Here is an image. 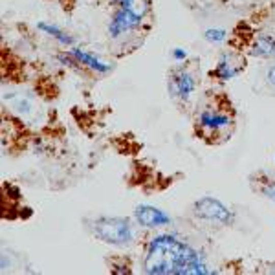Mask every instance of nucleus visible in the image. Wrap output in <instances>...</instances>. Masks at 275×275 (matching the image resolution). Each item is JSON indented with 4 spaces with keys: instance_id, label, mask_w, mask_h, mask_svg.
<instances>
[{
    "instance_id": "1a4fd4ad",
    "label": "nucleus",
    "mask_w": 275,
    "mask_h": 275,
    "mask_svg": "<svg viewBox=\"0 0 275 275\" xmlns=\"http://www.w3.org/2000/svg\"><path fill=\"white\" fill-rule=\"evenodd\" d=\"M70 55H72L77 63L85 64V66H88V68H92V70H96V72H99V73L110 72L108 64L103 63V61H99L97 57H94L92 53H88V51H82V50H79V48H73V50L70 51Z\"/></svg>"
},
{
    "instance_id": "dca6fc26",
    "label": "nucleus",
    "mask_w": 275,
    "mask_h": 275,
    "mask_svg": "<svg viewBox=\"0 0 275 275\" xmlns=\"http://www.w3.org/2000/svg\"><path fill=\"white\" fill-rule=\"evenodd\" d=\"M173 55H174V59H178V61L185 59V51H183V50H174Z\"/></svg>"
},
{
    "instance_id": "423d86ee",
    "label": "nucleus",
    "mask_w": 275,
    "mask_h": 275,
    "mask_svg": "<svg viewBox=\"0 0 275 275\" xmlns=\"http://www.w3.org/2000/svg\"><path fill=\"white\" fill-rule=\"evenodd\" d=\"M134 218L143 228H160L171 222V216L154 206H138L134 211Z\"/></svg>"
},
{
    "instance_id": "0eeeda50",
    "label": "nucleus",
    "mask_w": 275,
    "mask_h": 275,
    "mask_svg": "<svg viewBox=\"0 0 275 275\" xmlns=\"http://www.w3.org/2000/svg\"><path fill=\"white\" fill-rule=\"evenodd\" d=\"M242 70H244V57H238V55L233 53H224L218 59V64L211 72V75H215L220 81H229V79H233Z\"/></svg>"
},
{
    "instance_id": "2eb2a0df",
    "label": "nucleus",
    "mask_w": 275,
    "mask_h": 275,
    "mask_svg": "<svg viewBox=\"0 0 275 275\" xmlns=\"http://www.w3.org/2000/svg\"><path fill=\"white\" fill-rule=\"evenodd\" d=\"M268 81L275 87V66H271V68L268 70Z\"/></svg>"
},
{
    "instance_id": "f03ea898",
    "label": "nucleus",
    "mask_w": 275,
    "mask_h": 275,
    "mask_svg": "<svg viewBox=\"0 0 275 275\" xmlns=\"http://www.w3.org/2000/svg\"><path fill=\"white\" fill-rule=\"evenodd\" d=\"M92 231L99 240L106 244H114V246H125V244H130L134 238L132 226L127 218H118V216H112V218H97L92 226Z\"/></svg>"
},
{
    "instance_id": "7ed1b4c3",
    "label": "nucleus",
    "mask_w": 275,
    "mask_h": 275,
    "mask_svg": "<svg viewBox=\"0 0 275 275\" xmlns=\"http://www.w3.org/2000/svg\"><path fill=\"white\" fill-rule=\"evenodd\" d=\"M195 215L198 218L209 220V222H216V224H224V226L233 222V213L220 200L211 197H204L195 202Z\"/></svg>"
},
{
    "instance_id": "4468645a",
    "label": "nucleus",
    "mask_w": 275,
    "mask_h": 275,
    "mask_svg": "<svg viewBox=\"0 0 275 275\" xmlns=\"http://www.w3.org/2000/svg\"><path fill=\"white\" fill-rule=\"evenodd\" d=\"M262 195H264L266 198H270L271 202H275V182H268L262 187Z\"/></svg>"
},
{
    "instance_id": "39448f33",
    "label": "nucleus",
    "mask_w": 275,
    "mask_h": 275,
    "mask_svg": "<svg viewBox=\"0 0 275 275\" xmlns=\"http://www.w3.org/2000/svg\"><path fill=\"white\" fill-rule=\"evenodd\" d=\"M167 87H169V92L173 97H178L182 101H187L189 97L193 96V92H195V87H197V82L193 79V75L185 70H174L171 73L169 82H167Z\"/></svg>"
},
{
    "instance_id": "9d476101",
    "label": "nucleus",
    "mask_w": 275,
    "mask_h": 275,
    "mask_svg": "<svg viewBox=\"0 0 275 275\" xmlns=\"http://www.w3.org/2000/svg\"><path fill=\"white\" fill-rule=\"evenodd\" d=\"M252 53L257 57H271L275 53V39L270 35L257 37V41L252 46Z\"/></svg>"
},
{
    "instance_id": "f257e3e1",
    "label": "nucleus",
    "mask_w": 275,
    "mask_h": 275,
    "mask_svg": "<svg viewBox=\"0 0 275 275\" xmlns=\"http://www.w3.org/2000/svg\"><path fill=\"white\" fill-rule=\"evenodd\" d=\"M143 268L151 275H206L202 255L173 235H158L151 238L145 250Z\"/></svg>"
},
{
    "instance_id": "9b49d317",
    "label": "nucleus",
    "mask_w": 275,
    "mask_h": 275,
    "mask_svg": "<svg viewBox=\"0 0 275 275\" xmlns=\"http://www.w3.org/2000/svg\"><path fill=\"white\" fill-rule=\"evenodd\" d=\"M114 4L118 8L128 9L130 13L138 15L140 18H143L149 13V0H114Z\"/></svg>"
},
{
    "instance_id": "ddd939ff",
    "label": "nucleus",
    "mask_w": 275,
    "mask_h": 275,
    "mask_svg": "<svg viewBox=\"0 0 275 275\" xmlns=\"http://www.w3.org/2000/svg\"><path fill=\"white\" fill-rule=\"evenodd\" d=\"M206 39L211 42H222L226 39V32L224 30H207Z\"/></svg>"
},
{
    "instance_id": "20e7f679",
    "label": "nucleus",
    "mask_w": 275,
    "mask_h": 275,
    "mask_svg": "<svg viewBox=\"0 0 275 275\" xmlns=\"http://www.w3.org/2000/svg\"><path fill=\"white\" fill-rule=\"evenodd\" d=\"M142 20L143 18H140L138 15L130 13L128 9L118 8L116 9L114 17H112V20H110V24H108V35L112 37V39H118V37H121L123 33L140 28Z\"/></svg>"
},
{
    "instance_id": "f8f14e48",
    "label": "nucleus",
    "mask_w": 275,
    "mask_h": 275,
    "mask_svg": "<svg viewBox=\"0 0 275 275\" xmlns=\"http://www.w3.org/2000/svg\"><path fill=\"white\" fill-rule=\"evenodd\" d=\"M37 28H39L41 32L48 33L50 37H53V39H57L61 44H73V37H70L68 33L61 32L57 26H51V24H46V22H39L37 24Z\"/></svg>"
},
{
    "instance_id": "6e6552de",
    "label": "nucleus",
    "mask_w": 275,
    "mask_h": 275,
    "mask_svg": "<svg viewBox=\"0 0 275 275\" xmlns=\"http://www.w3.org/2000/svg\"><path fill=\"white\" fill-rule=\"evenodd\" d=\"M198 125L207 132H220L231 125V118L228 114L216 112V110H202L198 116Z\"/></svg>"
}]
</instances>
